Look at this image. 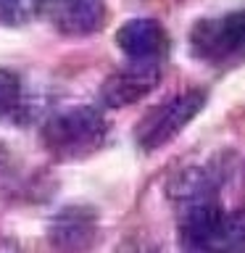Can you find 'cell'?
Masks as SVG:
<instances>
[{"label": "cell", "mask_w": 245, "mask_h": 253, "mask_svg": "<svg viewBox=\"0 0 245 253\" xmlns=\"http://www.w3.org/2000/svg\"><path fill=\"white\" fill-rule=\"evenodd\" d=\"M42 0H0V24L3 27H24L40 16Z\"/></svg>", "instance_id": "9c48e42d"}, {"label": "cell", "mask_w": 245, "mask_h": 253, "mask_svg": "<svg viewBox=\"0 0 245 253\" xmlns=\"http://www.w3.org/2000/svg\"><path fill=\"white\" fill-rule=\"evenodd\" d=\"M205 106V92L203 90H187L179 92L174 98H166L158 103L156 108H150L145 119L137 126V142L145 150H158L166 142H171L193 119L201 114Z\"/></svg>", "instance_id": "3957f363"}, {"label": "cell", "mask_w": 245, "mask_h": 253, "mask_svg": "<svg viewBox=\"0 0 245 253\" xmlns=\"http://www.w3.org/2000/svg\"><path fill=\"white\" fill-rule=\"evenodd\" d=\"M40 16L63 37H87L106 27L108 8L103 0H42Z\"/></svg>", "instance_id": "5b68a950"}, {"label": "cell", "mask_w": 245, "mask_h": 253, "mask_svg": "<svg viewBox=\"0 0 245 253\" xmlns=\"http://www.w3.org/2000/svg\"><path fill=\"white\" fill-rule=\"evenodd\" d=\"M21 106V84L11 71H0V119L16 114Z\"/></svg>", "instance_id": "30bf717a"}, {"label": "cell", "mask_w": 245, "mask_h": 253, "mask_svg": "<svg viewBox=\"0 0 245 253\" xmlns=\"http://www.w3.org/2000/svg\"><path fill=\"white\" fill-rule=\"evenodd\" d=\"M190 47L201 61L219 66L245 58V11L201 19L190 32Z\"/></svg>", "instance_id": "277c9868"}, {"label": "cell", "mask_w": 245, "mask_h": 253, "mask_svg": "<svg viewBox=\"0 0 245 253\" xmlns=\"http://www.w3.org/2000/svg\"><path fill=\"white\" fill-rule=\"evenodd\" d=\"M187 253H245V211L227 213L203 171H185L174 185Z\"/></svg>", "instance_id": "6da1fadb"}, {"label": "cell", "mask_w": 245, "mask_h": 253, "mask_svg": "<svg viewBox=\"0 0 245 253\" xmlns=\"http://www.w3.org/2000/svg\"><path fill=\"white\" fill-rule=\"evenodd\" d=\"M92 232H95L92 219L87 216V213H82L79 209H69L55 219V224L50 229V237L61 251H82L90 245Z\"/></svg>", "instance_id": "ba28073f"}, {"label": "cell", "mask_w": 245, "mask_h": 253, "mask_svg": "<svg viewBox=\"0 0 245 253\" xmlns=\"http://www.w3.org/2000/svg\"><path fill=\"white\" fill-rule=\"evenodd\" d=\"M116 45L129 61H158L169 50V35L153 19H132L119 27Z\"/></svg>", "instance_id": "52a82bcc"}, {"label": "cell", "mask_w": 245, "mask_h": 253, "mask_svg": "<svg viewBox=\"0 0 245 253\" xmlns=\"http://www.w3.org/2000/svg\"><path fill=\"white\" fill-rule=\"evenodd\" d=\"M161 82L158 61H129L114 74H108L100 84V100L108 108H122L142 100Z\"/></svg>", "instance_id": "8992f818"}, {"label": "cell", "mask_w": 245, "mask_h": 253, "mask_svg": "<svg viewBox=\"0 0 245 253\" xmlns=\"http://www.w3.org/2000/svg\"><path fill=\"white\" fill-rule=\"evenodd\" d=\"M108 137V124L92 106H74L47 119L42 126V145L55 158L71 161L95 153Z\"/></svg>", "instance_id": "7a4b0ae2"}]
</instances>
